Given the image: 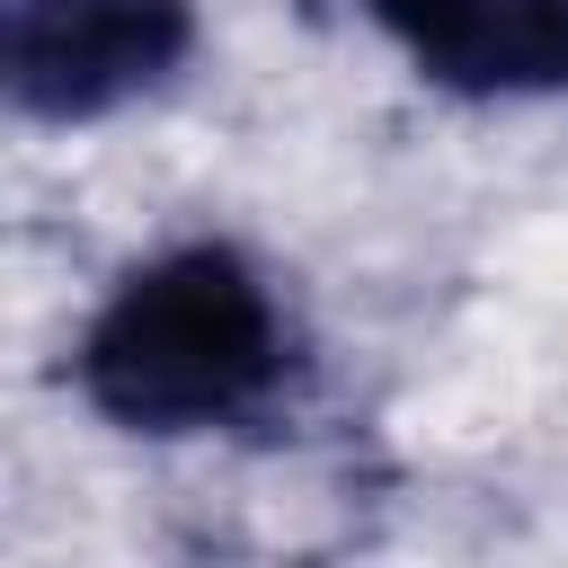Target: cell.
<instances>
[{
    "label": "cell",
    "mask_w": 568,
    "mask_h": 568,
    "mask_svg": "<svg viewBox=\"0 0 568 568\" xmlns=\"http://www.w3.org/2000/svg\"><path fill=\"white\" fill-rule=\"evenodd\" d=\"M302 328L240 240H178L106 284L71 346V390L115 435H231L284 408Z\"/></svg>",
    "instance_id": "1"
},
{
    "label": "cell",
    "mask_w": 568,
    "mask_h": 568,
    "mask_svg": "<svg viewBox=\"0 0 568 568\" xmlns=\"http://www.w3.org/2000/svg\"><path fill=\"white\" fill-rule=\"evenodd\" d=\"M195 0H0V89L27 124H106L195 53Z\"/></svg>",
    "instance_id": "2"
},
{
    "label": "cell",
    "mask_w": 568,
    "mask_h": 568,
    "mask_svg": "<svg viewBox=\"0 0 568 568\" xmlns=\"http://www.w3.org/2000/svg\"><path fill=\"white\" fill-rule=\"evenodd\" d=\"M382 44L444 98H568V0H355Z\"/></svg>",
    "instance_id": "3"
}]
</instances>
